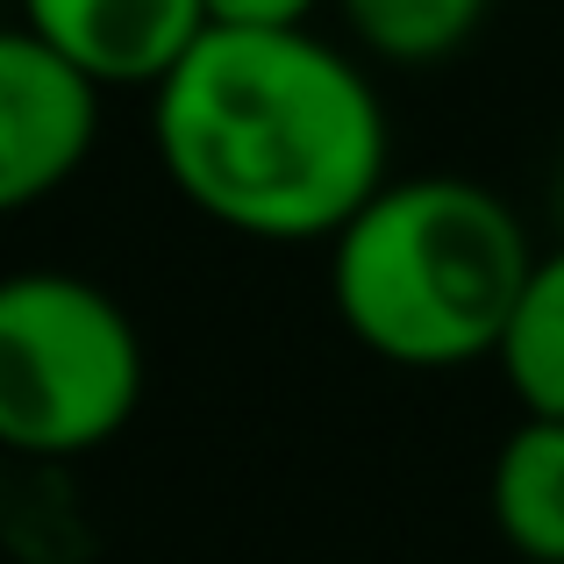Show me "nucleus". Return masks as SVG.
<instances>
[{
  "label": "nucleus",
  "mask_w": 564,
  "mask_h": 564,
  "mask_svg": "<svg viewBox=\"0 0 564 564\" xmlns=\"http://www.w3.org/2000/svg\"><path fill=\"white\" fill-rule=\"evenodd\" d=\"M336 8H344V29L365 57L422 72L465 51L494 0H336Z\"/></svg>",
  "instance_id": "nucleus-8"
},
{
  "label": "nucleus",
  "mask_w": 564,
  "mask_h": 564,
  "mask_svg": "<svg viewBox=\"0 0 564 564\" xmlns=\"http://www.w3.org/2000/svg\"><path fill=\"white\" fill-rule=\"evenodd\" d=\"M143 408V336L100 279L29 264L0 279V451L65 465Z\"/></svg>",
  "instance_id": "nucleus-3"
},
{
  "label": "nucleus",
  "mask_w": 564,
  "mask_h": 564,
  "mask_svg": "<svg viewBox=\"0 0 564 564\" xmlns=\"http://www.w3.org/2000/svg\"><path fill=\"white\" fill-rule=\"evenodd\" d=\"M486 514L522 564H564V414H522L500 436Z\"/></svg>",
  "instance_id": "nucleus-6"
},
{
  "label": "nucleus",
  "mask_w": 564,
  "mask_h": 564,
  "mask_svg": "<svg viewBox=\"0 0 564 564\" xmlns=\"http://www.w3.org/2000/svg\"><path fill=\"white\" fill-rule=\"evenodd\" d=\"M494 365L508 393L522 400V414H564V236L551 250H536Z\"/></svg>",
  "instance_id": "nucleus-7"
},
{
  "label": "nucleus",
  "mask_w": 564,
  "mask_h": 564,
  "mask_svg": "<svg viewBox=\"0 0 564 564\" xmlns=\"http://www.w3.org/2000/svg\"><path fill=\"white\" fill-rule=\"evenodd\" d=\"M22 22L100 94H151L200 43L207 0H22Z\"/></svg>",
  "instance_id": "nucleus-5"
},
{
  "label": "nucleus",
  "mask_w": 564,
  "mask_h": 564,
  "mask_svg": "<svg viewBox=\"0 0 564 564\" xmlns=\"http://www.w3.org/2000/svg\"><path fill=\"white\" fill-rule=\"evenodd\" d=\"M322 0H207V22H229V29H301L315 22Z\"/></svg>",
  "instance_id": "nucleus-9"
},
{
  "label": "nucleus",
  "mask_w": 564,
  "mask_h": 564,
  "mask_svg": "<svg viewBox=\"0 0 564 564\" xmlns=\"http://www.w3.org/2000/svg\"><path fill=\"white\" fill-rule=\"evenodd\" d=\"M522 215L457 172L386 180L329 236L336 322L400 372H457L500 350L529 286Z\"/></svg>",
  "instance_id": "nucleus-2"
},
{
  "label": "nucleus",
  "mask_w": 564,
  "mask_h": 564,
  "mask_svg": "<svg viewBox=\"0 0 564 564\" xmlns=\"http://www.w3.org/2000/svg\"><path fill=\"white\" fill-rule=\"evenodd\" d=\"M100 137V86L29 22L0 29V215L79 180Z\"/></svg>",
  "instance_id": "nucleus-4"
},
{
  "label": "nucleus",
  "mask_w": 564,
  "mask_h": 564,
  "mask_svg": "<svg viewBox=\"0 0 564 564\" xmlns=\"http://www.w3.org/2000/svg\"><path fill=\"white\" fill-rule=\"evenodd\" d=\"M543 200H551V229L564 236V158H557V172H551V193H543Z\"/></svg>",
  "instance_id": "nucleus-10"
},
{
  "label": "nucleus",
  "mask_w": 564,
  "mask_h": 564,
  "mask_svg": "<svg viewBox=\"0 0 564 564\" xmlns=\"http://www.w3.org/2000/svg\"><path fill=\"white\" fill-rule=\"evenodd\" d=\"M151 143L172 193L250 243H329L386 186V100L315 29H229L151 86Z\"/></svg>",
  "instance_id": "nucleus-1"
}]
</instances>
